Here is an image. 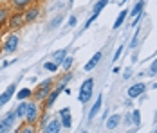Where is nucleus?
<instances>
[{
  "label": "nucleus",
  "instance_id": "1",
  "mask_svg": "<svg viewBox=\"0 0 157 133\" xmlns=\"http://www.w3.org/2000/svg\"><path fill=\"white\" fill-rule=\"evenodd\" d=\"M92 92H94V79L92 77H87V81H83V85L79 87V103L81 104H87L92 97Z\"/></svg>",
  "mask_w": 157,
  "mask_h": 133
},
{
  "label": "nucleus",
  "instance_id": "2",
  "mask_svg": "<svg viewBox=\"0 0 157 133\" xmlns=\"http://www.w3.org/2000/svg\"><path fill=\"white\" fill-rule=\"evenodd\" d=\"M51 90H52V79H44V81L38 85V88L33 92L34 101H45L47 95L51 94Z\"/></svg>",
  "mask_w": 157,
  "mask_h": 133
},
{
  "label": "nucleus",
  "instance_id": "3",
  "mask_svg": "<svg viewBox=\"0 0 157 133\" xmlns=\"http://www.w3.org/2000/svg\"><path fill=\"white\" fill-rule=\"evenodd\" d=\"M24 25H25L24 13L16 11V13H13V15L7 16V27H9V29H20V27H24Z\"/></svg>",
  "mask_w": 157,
  "mask_h": 133
},
{
  "label": "nucleus",
  "instance_id": "4",
  "mask_svg": "<svg viewBox=\"0 0 157 133\" xmlns=\"http://www.w3.org/2000/svg\"><path fill=\"white\" fill-rule=\"evenodd\" d=\"M144 94H146V83H134L130 88L126 90V95L130 97V101L141 97V95H144Z\"/></svg>",
  "mask_w": 157,
  "mask_h": 133
},
{
  "label": "nucleus",
  "instance_id": "5",
  "mask_svg": "<svg viewBox=\"0 0 157 133\" xmlns=\"http://www.w3.org/2000/svg\"><path fill=\"white\" fill-rule=\"evenodd\" d=\"M38 117H40V110H38L36 103L29 101V103H27V112H25V117L24 119H25L29 124H34V122L38 120Z\"/></svg>",
  "mask_w": 157,
  "mask_h": 133
},
{
  "label": "nucleus",
  "instance_id": "6",
  "mask_svg": "<svg viewBox=\"0 0 157 133\" xmlns=\"http://www.w3.org/2000/svg\"><path fill=\"white\" fill-rule=\"evenodd\" d=\"M16 119H18V117H16V112H15V110H11L6 117L0 120V131H2V133H4V131H9V130L15 126V120H16Z\"/></svg>",
  "mask_w": 157,
  "mask_h": 133
},
{
  "label": "nucleus",
  "instance_id": "7",
  "mask_svg": "<svg viewBox=\"0 0 157 133\" xmlns=\"http://www.w3.org/2000/svg\"><path fill=\"white\" fill-rule=\"evenodd\" d=\"M18 43H20V38H18L16 34H11V36L6 38V42H4V45H2V49H4V52L13 54L16 49H18Z\"/></svg>",
  "mask_w": 157,
  "mask_h": 133
},
{
  "label": "nucleus",
  "instance_id": "8",
  "mask_svg": "<svg viewBox=\"0 0 157 133\" xmlns=\"http://www.w3.org/2000/svg\"><path fill=\"white\" fill-rule=\"evenodd\" d=\"M40 15V7L38 6H29V7H25V11H24V20H25V24H29V22H34L36 18Z\"/></svg>",
  "mask_w": 157,
  "mask_h": 133
},
{
  "label": "nucleus",
  "instance_id": "9",
  "mask_svg": "<svg viewBox=\"0 0 157 133\" xmlns=\"http://www.w3.org/2000/svg\"><path fill=\"white\" fill-rule=\"evenodd\" d=\"M62 130V120L60 119H52L47 124H44V131L45 133H60Z\"/></svg>",
  "mask_w": 157,
  "mask_h": 133
},
{
  "label": "nucleus",
  "instance_id": "10",
  "mask_svg": "<svg viewBox=\"0 0 157 133\" xmlns=\"http://www.w3.org/2000/svg\"><path fill=\"white\" fill-rule=\"evenodd\" d=\"M101 58H103V54H101V52H96L94 56H92V58L87 61V65H85V72H90V70H94L96 67L99 65Z\"/></svg>",
  "mask_w": 157,
  "mask_h": 133
},
{
  "label": "nucleus",
  "instance_id": "11",
  "mask_svg": "<svg viewBox=\"0 0 157 133\" xmlns=\"http://www.w3.org/2000/svg\"><path fill=\"white\" fill-rule=\"evenodd\" d=\"M121 113H114V115H110L107 119V122H105V126H107V130H116L119 124H121Z\"/></svg>",
  "mask_w": 157,
  "mask_h": 133
},
{
  "label": "nucleus",
  "instance_id": "12",
  "mask_svg": "<svg viewBox=\"0 0 157 133\" xmlns=\"http://www.w3.org/2000/svg\"><path fill=\"white\" fill-rule=\"evenodd\" d=\"M101 106H103V95L99 94V97L96 99V103L92 104V108H90V112H89V120H92V119L99 113V110H101Z\"/></svg>",
  "mask_w": 157,
  "mask_h": 133
},
{
  "label": "nucleus",
  "instance_id": "13",
  "mask_svg": "<svg viewBox=\"0 0 157 133\" xmlns=\"http://www.w3.org/2000/svg\"><path fill=\"white\" fill-rule=\"evenodd\" d=\"M33 2L34 0H9V4L15 7V9H25V7H29V6H33Z\"/></svg>",
  "mask_w": 157,
  "mask_h": 133
},
{
  "label": "nucleus",
  "instance_id": "14",
  "mask_svg": "<svg viewBox=\"0 0 157 133\" xmlns=\"http://www.w3.org/2000/svg\"><path fill=\"white\" fill-rule=\"evenodd\" d=\"M65 56H67V50H65V49H60V50L52 52V61L60 67V65H62V61L65 59Z\"/></svg>",
  "mask_w": 157,
  "mask_h": 133
},
{
  "label": "nucleus",
  "instance_id": "15",
  "mask_svg": "<svg viewBox=\"0 0 157 133\" xmlns=\"http://www.w3.org/2000/svg\"><path fill=\"white\" fill-rule=\"evenodd\" d=\"M109 2H110V0H98V2L94 4V7H92V15L99 16V13H101V11L109 6Z\"/></svg>",
  "mask_w": 157,
  "mask_h": 133
},
{
  "label": "nucleus",
  "instance_id": "16",
  "mask_svg": "<svg viewBox=\"0 0 157 133\" xmlns=\"http://www.w3.org/2000/svg\"><path fill=\"white\" fill-rule=\"evenodd\" d=\"M29 97H33V90L31 88H22L16 92V99L18 101H27Z\"/></svg>",
  "mask_w": 157,
  "mask_h": 133
},
{
  "label": "nucleus",
  "instance_id": "17",
  "mask_svg": "<svg viewBox=\"0 0 157 133\" xmlns=\"http://www.w3.org/2000/svg\"><path fill=\"white\" fill-rule=\"evenodd\" d=\"M143 11H144V0H139V2H136V6L132 7V11H128V15L134 18V16H137L139 13H143Z\"/></svg>",
  "mask_w": 157,
  "mask_h": 133
},
{
  "label": "nucleus",
  "instance_id": "18",
  "mask_svg": "<svg viewBox=\"0 0 157 133\" xmlns=\"http://www.w3.org/2000/svg\"><path fill=\"white\" fill-rule=\"evenodd\" d=\"M126 16H128V11L126 9H123V11H119V15H117V18H116V22H114V31L119 29L121 25H123V22L126 20Z\"/></svg>",
  "mask_w": 157,
  "mask_h": 133
},
{
  "label": "nucleus",
  "instance_id": "19",
  "mask_svg": "<svg viewBox=\"0 0 157 133\" xmlns=\"http://www.w3.org/2000/svg\"><path fill=\"white\" fill-rule=\"evenodd\" d=\"M58 95H60V92H58L56 88H52V90H51V94H49V95H47V99H45V106H47V108H51L52 104L56 103Z\"/></svg>",
  "mask_w": 157,
  "mask_h": 133
},
{
  "label": "nucleus",
  "instance_id": "20",
  "mask_svg": "<svg viewBox=\"0 0 157 133\" xmlns=\"http://www.w3.org/2000/svg\"><path fill=\"white\" fill-rule=\"evenodd\" d=\"M16 112V117H25V112H27V101H20V104L15 108Z\"/></svg>",
  "mask_w": 157,
  "mask_h": 133
},
{
  "label": "nucleus",
  "instance_id": "21",
  "mask_svg": "<svg viewBox=\"0 0 157 133\" xmlns=\"http://www.w3.org/2000/svg\"><path fill=\"white\" fill-rule=\"evenodd\" d=\"M72 65H74V58H72V56H65V59L62 61V65H60V67H62L65 72H69V70L72 68Z\"/></svg>",
  "mask_w": 157,
  "mask_h": 133
},
{
  "label": "nucleus",
  "instance_id": "22",
  "mask_svg": "<svg viewBox=\"0 0 157 133\" xmlns=\"http://www.w3.org/2000/svg\"><path fill=\"white\" fill-rule=\"evenodd\" d=\"M130 115H132V126H139L141 124V112L139 110H132Z\"/></svg>",
  "mask_w": 157,
  "mask_h": 133
},
{
  "label": "nucleus",
  "instance_id": "23",
  "mask_svg": "<svg viewBox=\"0 0 157 133\" xmlns=\"http://www.w3.org/2000/svg\"><path fill=\"white\" fill-rule=\"evenodd\" d=\"M62 20H63V15H58V16H54V18H52L51 22H49V27H47V29H49V31L56 29V27H58V25L62 24Z\"/></svg>",
  "mask_w": 157,
  "mask_h": 133
},
{
  "label": "nucleus",
  "instance_id": "24",
  "mask_svg": "<svg viewBox=\"0 0 157 133\" xmlns=\"http://www.w3.org/2000/svg\"><path fill=\"white\" fill-rule=\"evenodd\" d=\"M141 42V29L136 31V34H134V38H132V42H130V49H136L137 45Z\"/></svg>",
  "mask_w": 157,
  "mask_h": 133
},
{
  "label": "nucleus",
  "instance_id": "25",
  "mask_svg": "<svg viewBox=\"0 0 157 133\" xmlns=\"http://www.w3.org/2000/svg\"><path fill=\"white\" fill-rule=\"evenodd\" d=\"M60 120H62V128H67V130L72 128V117H71V113L69 115H63Z\"/></svg>",
  "mask_w": 157,
  "mask_h": 133
},
{
  "label": "nucleus",
  "instance_id": "26",
  "mask_svg": "<svg viewBox=\"0 0 157 133\" xmlns=\"http://www.w3.org/2000/svg\"><path fill=\"white\" fill-rule=\"evenodd\" d=\"M44 68H45V70H49V72H56L60 67H58L54 61H45V63H44Z\"/></svg>",
  "mask_w": 157,
  "mask_h": 133
},
{
  "label": "nucleus",
  "instance_id": "27",
  "mask_svg": "<svg viewBox=\"0 0 157 133\" xmlns=\"http://www.w3.org/2000/svg\"><path fill=\"white\" fill-rule=\"evenodd\" d=\"M7 16H9L7 9H6V7H0V25H4V24L7 22Z\"/></svg>",
  "mask_w": 157,
  "mask_h": 133
},
{
  "label": "nucleus",
  "instance_id": "28",
  "mask_svg": "<svg viewBox=\"0 0 157 133\" xmlns=\"http://www.w3.org/2000/svg\"><path fill=\"white\" fill-rule=\"evenodd\" d=\"M11 97H13L11 94H7V92H2V94H0V106H4L6 103H9V99H11Z\"/></svg>",
  "mask_w": 157,
  "mask_h": 133
},
{
  "label": "nucleus",
  "instance_id": "29",
  "mask_svg": "<svg viewBox=\"0 0 157 133\" xmlns=\"http://www.w3.org/2000/svg\"><path fill=\"white\" fill-rule=\"evenodd\" d=\"M123 49H125V47H123V45H119V47H117V49H116V52H114V56H112V61H114V63H116V61H117V59L121 58V52H123Z\"/></svg>",
  "mask_w": 157,
  "mask_h": 133
},
{
  "label": "nucleus",
  "instance_id": "30",
  "mask_svg": "<svg viewBox=\"0 0 157 133\" xmlns=\"http://www.w3.org/2000/svg\"><path fill=\"white\" fill-rule=\"evenodd\" d=\"M148 74L150 76H155L157 74V59L152 61V65H150V70H148Z\"/></svg>",
  "mask_w": 157,
  "mask_h": 133
},
{
  "label": "nucleus",
  "instance_id": "31",
  "mask_svg": "<svg viewBox=\"0 0 157 133\" xmlns=\"http://www.w3.org/2000/svg\"><path fill=\"white\" fill-rule=\"evenodd\" d=\"M141 20H143V13H139V15H137V16H134V22L130 24V27H137Z\"/></svg>",
  "mask_w": 157,
  "mask_h": 133
},
{
  "label": "nucleus",
  "instance_id": "32",
  "mask_svg": "<svg viewBox=\"0 0 157 133\" xmlns=\"http://www.w3.org/2000/svg\"><path fill=\"white\" fill-rule=\"evenodd\" d=\"M6 92H7V94H11V95H15V92H16V83H11V85L6 88Z\"/></svg>",
  "mask_w": 157,
  "mask_h": 133
},
{
  "label": "nucleus",
  "instance_id": "33",
  "mask_svg": "<svg viewBox=\"0 0 157 133\" xmlns=\"http://www.w3.org/2000/svg\"><path fill=\"white\" fill-rule=\"evenodd\" d=\"M71 79H72V72L69 70V72H67V74H65V76L62 77V83H65V85H67V83H69Z\"/></svg>",
  "mask_w": 157,
  "mask_h": 133
},
{
  "label": "nucleus",
  "instance_id": "34",
  "mask_svg": "<svg viewBox=\"0 0 157 133\" xmlns=\"http://www.w3.org/2000/svg\"><path fill=\"white\" fill-rule=\"evenodd\" d=\"M71 113V108L69 106H63L62 110H60V117H63V115H69Z\"/></svg>",
  "mask_w": 157,
  "mask_h": 133
},
{
  "label": "nucleus",
  "instance_id": "35",
  "mask_svg": "<svg viewBox=\"0 0 157 133\" xmlns=\"http://www.w3.org/2000/svg\"><path fill=\"white\" fill-rule=\"evenodd\" d=\"M96 18H98V15H92V16H90V18H89V20H87V24H85V29H89V27H90V24L94 22Z\"/></svg>",
  "mask_w": 157,
  "mask_h": 133
},
{
  "label": "nucleus",
  "instance_id": "36",
  "mask_svg": "<svg viewBox=\"0 0 157 133\" xmlns=\"http://www.w3.org/2000/svg\"><path fill=\"white\" fill-rule=\"evenodd\" d=\"M76 22H78V18H76V16H71V18H69V27H74Z\"/></svg>",
  "mask_w": 157,
  "mask_h": 133
},
{
  "label": "nucleus",
  "instance_id": "37",
  "mask_svg": "<svg viewBox=\"0 0 157 133\" xmlns=\"http://www.w3.org/2000/svg\"><path fill=\"white\" fill-rule=\"evenodd\" d=\"M15 61H16V59H7V61H4V63H2V67L6 68V67H9V65H13Z\"/></svg>",
  "mask_w": 157,
  "mask_h": 133
},
{
  "label": "nucleus",
  "instance_id": "38",
  "mask_svg": "<svg viewBox=\"0 0 157 133\" xmlns=\"http://www.w3.org/2000/svg\"><path fill=\"white\" fill-rule=\"evenodd\" d=\"M130 76H132V70H125V74H123V77H125V79H128Z\"/></svg>",
  "mask_w": 157,
  "mask_h": 133
},
{
  "label": "nucleus",
  "instance_id": "39",
  "mask_svg": "<svg viewBox=\"0 0 157 133\" xmlns=\"http://www.w3.org/2000/svg\"><path fill=\"white\" fill-rule=\"evenodd\" d=\"M112 72H114V74H119V72H121V67H114Z\"/></svg>",
  "mask_w": 157,
  "mask_h": 133
},
{
  "label": "nucleus",
  "instance_id": "40",
  "mask_svg": "<svg viewBox=\"0 0 157 133\" xmlns=\"http://www.w3.org/2000/svg\"><path fill=\"white\" fill-rule=\"evenodd\" d=\"M152 88H155V90H157V83H154V87H152Z\"/></svg>",
  "mask_w": 157,
  "mask_h": 133
},
{
  "label": "nucleus",
  "instance_id": "41",
  "mask_svg": "<svg viewBox=\"0 0 157 133\" xmlns=\"http://www.w3.org/2000/svg\"><path fill=\"white\" fill-rule=\"evenodd\" d=\"M69 4H71V6H72V4H74V0H69Z\"/></svg>",
  "mask_w": 157,
  "mask_h": 133
},
{
  "label": "nucleus",
  "instance_id": "42",
  "mask_svg": "<svg viewBox=\"0 0 157 133\" xmlns=\"http://www.w3.org/2000/svg\"><path fill=\"white\" fill-rule=\"evenodd\" d=\"M121 2H126V0H121Z\"/></svg>",
  "mask_w": 157,
  "mask_h": 133
},
{
  "label": "nucleus",
  "instance_id": "43",
  "mask_svg": "<svg viewBox=\"0 0 157 133\" xmlns=\"http://www.w3.org/2000/svg\"><path fill=\"white\" fill-rule=\"evenodd\" d=\"M155 133H157V128H155Z\"/></svg>",
  "mask_w": 157,
  "mask_h": 133
}]
</instances>
